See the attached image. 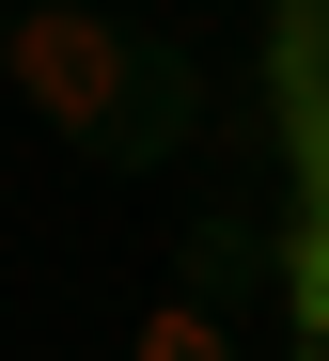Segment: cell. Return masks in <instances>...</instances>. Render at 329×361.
<instances>
[{"mask_svg":"<svg viewBox=\"0 0 329 361\" xmlns=\"http://www.w3.org/2000/svg\"><path fill=\"white\" fill-rule=\"evenodd\" d=\"M0 94H16L47 142H79L94 173H173L204 142V63H188V32L125 16V0H16Z\"/></svg>","mask_w":329,"mask_h":361,"instance_id":"6da1fadb","label":"cell"},{"mask_svg":"<svg viewBox=\"0 0 329 361\" xmlns=\"http://www.w3.org/2000/svg\"><path fill=\"white\" fill-rule=\"evenodd\" d=\"M283 298H298V361H329V189H298L283 220Z\"/></svg>","mask_w":329,"mask_h":361,"instance_id":"7a4b0ae2","label":"cell"},{"mask_svg":"<svg viewBox=\"0 0 329 361\" xmlns=\"http://www.w3.org/2000/svg\"><path fill=\"white\" fill-rule=\"evenodd\" d=\"M0 32H16V0H0Z\"/></svg>","mask_w":329,"mask_h":361,"instance_id":"277c9868","label":"cell"},{"mask_svg":"<svg viewBox=\"0 0 329 361\" xmlns=\"http://www.w3.org/2000/svg\"><path fill=\"white\" fill-rule=\"evenodd\" d=\"M125 361H235V330H220V298H142V330H125Z\"/></svg>","mask_w":329,"mask_h":361,"instance_id":"3957f363","label":"cell"}]
</instances>
